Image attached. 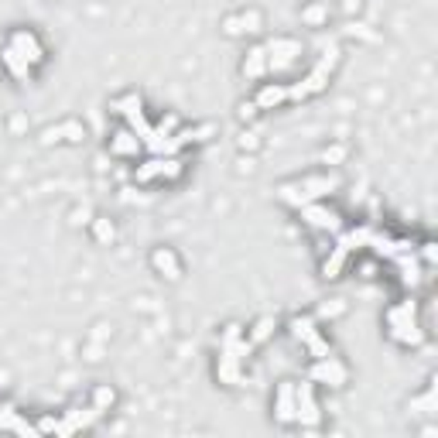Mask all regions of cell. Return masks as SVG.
I'll return each instance as SVG.
<instances>
[{
	"instance_id": "6da1fadb",
	"label": "cell",
	"mask_w": 438,
	"mask_h": 438,
	"mask_svg": "<svg viewBox=\"0 0 438 438\" xmlns=\"http://www.w3.org/2000/svg\"><path fill=\"white\" fill-rule=\"evenodd\" d=\"M332 189H339V175H319V178L302 182V185H285L278 195H281V202L302 209V206H308V202H322Z\"/></svg>"
},
{
	"instance_id": "7a4b0ae2",
	"label": "cell",
	"mask_w": 438,
	"mask_h": 438,
	"mask_svg": "<svg viewBox=\"0 0 438 438\" xmlns=\"http://www.w3.org/2000/svg\"><path fill=\"white\" fill-rule=\"evenodd\" d=\"M295 421H298L302 428H319V421H322V411H319V400H315V387H312V380L295 387Z\"/></svg>"
},
{
	"instance_id": "3957f363",
	"label": "cell",
	"mask_w": 438,
	"mask_h": 438,
	"mask_svg": "<svg viewBox=\"0 0 438 438\" xmlns=\"http://www.w3.org/2000/svg\"><path fill=\"white\" fill-rule=\"evenodd\" d=\"M182 175V158H175V154H154L151 161H144L137 172H133V178L137 182H165V178H178Z\"/></svg>"
},
{
	"instance_id": "277c9868",
	"label": "cell",
	"mask_w": 438,
	"mask_h": 438,
	"mask_svg": "<svg viewBox=\"0 0 438 438\" xmlns=\"http://www.w3.org/2000/svg\"><path fill=\"white\" fill-rule=\"evenodd\" d=\"M308 380L312 383H329V387H343V383L349 380V370H346L332 353H329V356H322V360H315V366L308 370Z\"/></svg>"
},
{
	"instance_id": "5b68a950",
	"label": "cell",
	"mask_w": 438,
	"mask_h": 438,
	"mask_svg": "<svg viewBox=\"0 0 438 438\" xmlns=\"http://www.w3.org/2000/svg\"><path fill=\"white\" fill-rule=\"evenodd\" d=\"M114 110L127 116V124H131V131L137 133V137H148V133H151V124H148V116H144V103H141L137 93H127L124 99H116Z\"/></svg>"
},
{
	"instance_id": "8992f818",
	"label": "cell",
	"mask_w": 438,
	"mask_h": 438,
	"mask_svg": "<svg viewBox=\"0 0 438 438\" xmlns=\"http://www.w3.org/2000/svg\"><path fill=\"white\" fill-rule=\"evenodd\" d=\"M302 219H305L312 229H322V233H343L339 212H332L329 206H322V202H308V206H302Z\"/></svg>"
},
{
	"instance_id": "52a82bcc",
	"label": "cell",
	"mask_w": 438,
	"mask_h": 438,
	"mask_svg": "<svg viewBox=\"0 0 438 438\" xmlns=\"http://www.w3.org/2000/svg\"><path fill=\"white\" fill-rule=\"evenodd\" d=\"M7 48H14L28 65H41L45 62V48H41V41L31 35V31H24V28H18V31H11V41H7Z\"/></svg>"
},
{
	"instance_id": "ba28073f",
	"label": "cell",
	"mask_w": 438,
	"mask_h": 438,
	"mask_svg": "<svg viewBox=\"0 0 438 438\" xmlns=\"http://www.w3.org/2000/svg\"><path fill=\"white\" fill-rule=\"evenodd\" d=\"M240 370H243V356H236L233 349H223V356L216 363V377L229 387H240V377H243Z\"/></svg>"
},
{
	"instance_id": "9c48e42d",
	"label": "cell",
	"mask_w": 438,
	"mask_h": 438,
	"mask_svg": "<svg viewBox=\"0 0 438 438\" xmlns=\"http://www.w3.org/2000/svg\"><path fill=\"white\" fill-rule=\"evenodd\" d=\"M281 103H288L285 82H264V86L257 89V96H253V106H257V110H274V106H281Z\"/></svg>"
},
{
	"instance_id": "30bf717a",
	"label": "cell",
	"mask_w": 438,
	"mask_h": 438,
	"mask_svg": "<svg viewBox=\"0 0 438 438\" xmlns=\"http://www.w3.org/2000/svg\"><path fill=\"white\" fill-rule=\"evenodd\" d=\"M151 264L168 278V281H178L182 278V264H178V257H175V250L172 247H158L151 253Z\"/></svg>"
},
{
	"instance_id": "8fae6325",
	"label": "cell",
	"mask_w": 438,
	"mask_h": 438,
	"mask_svg": "<svg viewBox=\"0 0 438 438\" xmlns=\"http://www.w3.org/2000/svg\"><path fill=\"white\" fill-rule=\"evenodd\" d=\"M274 415H278V421H285V425L295 421V383H281V387H278Z\"/></svg>"
},
{
	"instance_id": "7c38bea8",
	"label": "cell",
	"mask_w": 438,
	"mask_h": 438,
	"mask_svg": "<svg viewBox=\"0 0 438 438\" xmlns=\"http://www.w3.org/2000/svg\"><path fill=\"white\" fill-rule=\"evenodd\" d=\"M349 253H353V250H349V243H346V240H339V243L332 247V253H329V261L322 264V278H329V281H332V278H339V274H343V267H346V261H349Z\"/></svg>"
},
{
	"instance_id": "4fadbf2b",
	"label": "cell",
	"mask_w": 438,
	"mask_h": 438,
	"mask_svg": "<svg viewBox=\"0 0 438 438\" xmlns=\"http://www.w3.org/2000/svg\"><path fill=\"white\" fill-rule=\"evenodd\" d=\"M110 151L120 154V158H137V151H144V144H141V137L133 131H120L110 141Z\"/></svg>"
},
{
	"instance_id": "5bb4252c",
	"label": "cell",
	"mask_w": 438,
	"mask_h": 438,
	"mask_svg": "<svg viewBox=\"0 0 438 438\" xmlns=\"http://www.w3.org/2000/svg\"><path fill=\"white\" fill-rule=\"evenodd\" d=\"M264 72H267V48H264V45H257V48L247 55V62H243V76H247V79H261Z\"/></svg>"
},
{
	"instance_id": "9a60e30c",
	"label": "cell",
	"mask_w": 438,
	"mask_h": 438,
	"mask_svg": "<svg viewBox=\"0 0 438 438\" xmlns=\"http://www.w3.org/2000/svg\"><path fill=\"white\" fill-rule=\"evenodd\" d=\"M315 332H319V325H315L312 315H298V319H291V339H295V343L305 346Z\"/></svg>"
},
{
	"instance_id": "2e32d148",
	"label": "cell",
	"mask_w": 438,
	"mask_h": 438,
	"mask_svg": "<svg viewBox=\"0 0 438 438\" xmlns=\"http://www.w3.org/2000/svg\"><path fill=\"white\" fill-rule=\"evenodd\" d=\"M79 137H82V127L76 120H65V124H58L52 131H45V141H79Z\"/></svg>"
},
{
	"instance_id": "e0dca14e",
	"label": "cell",
	"mask_w": 438,
	"mask_h": 438,
	"mask_svg": "<svg viewBox=\"0 0 438 438\" xmlns=\"http://www.w3.org/2000/svg\"><path fill=\"white\" fill-rule=\"evenodd\" d=\"M4 65L14 72V79H28V76H31V65H28V62H24L14 48H4Z\"/></svg>"
},
{
	"instance_id": "ac0fdd59",
	"label": "cell",
	"mask_w": 438,
	"mask_h": 438,
	"mask_svg": "<svg viewBox=\"0 0 438 438\" xmlns=\"http://www.w3.org/2000/svg\"><path fill=\"white\" fill-rule=\"evenodd\" d=\"M274 329H278V322H274V319H261V322L250 329L247 343H250V346H261L264 339H270V332H274Z\"/></svg>"
},
{
	"instance_id": "d6986e66",
	"label": "cell",
	"mask_w": 438,
	"mask_h": 438,
	"mask_svg": "<svg viewBox=\"0 0 438 438\" xmlns=\"http://www.w3.org/2000/svg\"><path fill=\"white\" fill-rule=\"evenodd\" d=\"M114 400H116V394H114V387H106V383H99L93 390V407L103 415V411H110L114 407Z\"/></svg>"
},
{
	"instance_id": "ffe728a7",
	"label": "cell",
	"mask_w": 438,
	"mask_h": 438,
	"mask_svg": "<svg viewBox=\"0 0 438 438\" xmlns=\"http://www.w3.org/2000/svg\"><path fill=\"white\" fill-rule=\"evenodd\" d=\"M305 349L312 353V360H322V356H329V353H332V349H329V343H325L322 332H315V336H312V339L305 343Z\"/></svg>"
},
{
	"instance_id": "44dd1931",
	"label": "cell",
	"mask_w": 438,
	"mask_h": 438,
	"mask_svg": "<svg viewBox=\"0 0 438 438\" xmlns=\"http://www.w3.org/2000/svg\"><path fill=\"white\" fill-rule=\"evenodd\" d=\"M93 236L99 240V243H110V240L116 236L114 223H110V219H93Z\"/></svg>"
},
{
	"instance_id": "7402d4cb",
	"label": "cell",
	"mask_w": 438,
	"mask_h": 438,
	"mask_svg": "<svg viewBox=\"0 0 438 438\" xmlns=\"http://www.w3.org/2000/svg\"><path fill=\"white\" fill-rule=\"evenodd\" d=\"M302 18H305L308 24H322V21H325V7L312 4V7H305V11H302Z\"/></svg>"
},
{
	"instance_id": "603a6c76",
	"label": "cell",
	"mask_w": 438,
	"mask_h": 438,
	"mask_svg": "<svg viewBox=\"0 0 438 438\" xmlns=\"http://www.w3.org/2000/svg\"><path fill=\"white\" fill-rule=\"evenodd\" d=\"M322 158L329 161V165H336V161H343V158H346V148H343V144H336V148H329Z\"/></svg>"
},
{
	"instance_id": "cb8c5ba5",
	"label": "cell",
	"mask_w": 438,
	"mask_h": 438,
	"mask_svg": "<svg viewBox=\"0 0 438 438\" xmlns=\"http://www.w3.org/2000/svg\"><path fill=\"white\" fill-rule=\"evenodd\" d=\"M253 114H257V106H253V103H243V106H240V120H250Z\"/></svg>"
},
{
	"instance_id": "d4e9b609",
	"label": "cell",
	"mask_w": 438,
	"mask_h": 438,
	"mask_svg": "<svg viewBox=\"0 0 438 438\" xmlns=\"http://www.w3.org/2000/svg\"><path fill=\"white\" fill-rule=\"evenodd\" d=\"M421 257H425V261L432 264V261H435V243H425V250H421Z\"/></svg>"
},
{
	"instance_id": "484cf974",
	"label": "cell",
	"mask_w": 438,
	"mask_h": 438,
	"mask_svg": "<svg viewBox=\"0 0 438 438\" xmlns=\"http://www.w3.org/2000/svg\"><path fill=\"white\" fill-rule=\"evenodd\" d=\"M339 312H343V305H339V302H336V305H325L322 308V315H339Z\"/></svg>"
}]
</instances>
